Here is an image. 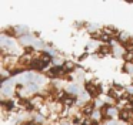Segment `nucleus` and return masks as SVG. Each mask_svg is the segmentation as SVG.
I'll list each match as a JSON object with an SVG mask.
<instances>
[{"label": "nucleus", "mask_w": 133, "mask_h": 125, "mask_svg": "<svg viewBox=\"0 0 133 125\" xmlns=\"http://www.w3.org/2000/svg\"><path fill=\"white\" fill-rule=\"evenodd\" d=\"M123 70H124V73H127L129 75L133 77V64H129V62H126V64L123 65Z\"/></svg>", "instance_id": "nucleus-13"}, {"label": "nucleus", "mask_w": 133, "mask_h": 125, "mask_svg": "<svg viewBox=\"0 0 133 125\" xmlns=\"http://www.w3.org/2000/svg\"><path fill=\"white\" fill-rule=\"evenodd\" d=\"M112 53H113V47L110 44H102V45H99V48H97V57L99 58L106 57Z\"/></svg>", "instance_id": "nucleus-3"}, {"label": "nucleus", "mask_w": 133, "mask_h": 125, "mask_svg": "<svg viewBox=\"0 0 133 125\" xmlns=\"http://www.w3.org/2000/svg\"><path fill=\"white\" fill-rule=\"evenodd\" d=\"M84 90H86V92L89 94L92 98H97L99 95L102 94V85L99 84V81H86L84 82Z\"/></svg>", "instance_id": "nucleus-1"}, {"label": "nucleus", "mask_w": 133, "mask_h": 125, "mask_svg": "<svg viewBox=\"0 0 133 125\" xmlns=\"http://www.w3.org/2000/svg\"><path fill=\"white\" fill-rule=\"evenodd\" d=\"M66 92L70 94V95L79 97L80 95V87H79L77 82H70L69 85H66Z\"/></svg>", "instance_id": "nucleus-8"}, {"label": "nucleus", "mask_w": 133, "mask_h": 125, "mask_svg": "<svg viewBox=\"0 0 133 125\" xmlns=\"http://www.w3.org/2000/svg\"><path fill=\"white\" fill-rule=\"evenodd\" d=\"M26 90L29 91L30 94H35V92H37V91L40 90V85L36 84V82H29V84L26 85ZM35 95H36V94H35Z\"/></svg>", "instance_id": "nucleus-12"}, {"label": "nucleus", "mask_w": 133, "mask_h": 125, "mask_svg": "<svg viewBox=\"0 0 133 125\" xmlns=\"http://www.w3.org/2000/svg\"><path fill=\"white\" fill-rule=\"evenodd\" d=\"M66 75V71L63 67H52L46 71V77L47 78H60V77Z\"/></svg>", "instance_id": "nucleus-2"}, {"label": "nucleus", "mask_w": 133, "mask_h": 125, "mask_svg": "<svg viewBox=\"0 0 133 125\" xmlns=\"http://www.w3.org/2000/svg\"><path fill=\"white\" fill-rule=\"evenodd\" d=\"M20 43L22 44H24V47H27V45H33V41H35V37H32L30 34H26V36H20Z\"/></svg>", "instance_id": "nucleus-10"}, {"label": "nucleus", "mask_w": 133, "mask_h": 125, "mask_svg": "<svg viewBox=\"0 0 133 125\" xmlns=\"http://www.w3.org/2000/svg\"><path fill=\"white\" fill-rule=\"evenodd\" d=\"M30 102L35 107V110H40L42 107H44V95H39L36 94L33 98H30Z\"/></svg>", "instance_id": "nucleus-5"}, {"label": "nucleus", "mask_w": 133, "mask_h": 125, "mask_svg": "<svg viewBox=\"0 0 133 125\" xmlns=\"http://www.w3.org/2000/svg\"><path fill=\"white\" fill-rule=\"evenodd\" d=\"M2 107H3L4 111H7V112H12V111H15L17 107V102L13 101L12 98L10 99H2Z\"/></svg>", "instance_id": "nucleus-4"}, {"label": "nucleus", "mask_w": 133, "mask_h": 125, "mask_svg": "<svg viewBox=\"0 0 133 125\" xmlns=\"http://www.w3.org/2000/svg\"><path fill=\"white\" fill-rule=\"evenodd\" d=\"M63 68H64V71H66V74H70V73H73V71L76 70V64H75L73 61H69V60H66V62H64Z\"/></svg>", "instance_id": "nucleus-11"}, {"label": "nucleus", "mask_w": 133, "mask_h": 125, "mask_svg": "<svg viewBox=\"0 0 133 125\" xmlns=\"http://www.w3.org/2000/svg\"><path fill=\"white\" fill-rule=\"evenodd\" d=\"M95 108H96L95 101H92V102H86V104H84L83 107L80 108V112L83 114V115H90V116H92V114L96 111Z\"/></svg>", "instance_id": "nucleus-7"}, {"label": "nucleus", "mask_w": 133, "mask_h": 125, "mask_svg": "<svg viewBox=\"0 0 133 125\" xmlns=\"http://www.w3.org/2000/svg\"><path fill=\"white\" fill-rule=\"evenodd\" d=\"M33 47H35L36 50H37V48H42V47H44V43L42 41L40 38H39V40H35V41H33Z\"/></svg>", "instance_id": "nucleus-14"}, {"label": "nucleus", "mask_w": 133, "mask_h": 125, "mask_svg": "<svg viewBox=\"0 0 133 125\" xmlns=\"http://www.w3.org/2000/svg\"><path fill=\"white\" fill-rule=\"evenodd\" d=\"M47 62H44L43 60H40V58H33V61H32V64H30V70H37V71H42V70H44V68L47 67Z\"/></svg>", "instance_id": "nucleus-6"}, {"label": "nucleus", "mask_w": 133, "mask_h": 125, "mask_svg": "<svg viewBox=\"0 0 133 125\" xmlns=\"http://www.w3.org/2000/svg\"><path fill=\"white\" fill-rule=\"evenodd\" d=\"M119 125H126V122H122L120 121V122H119Z\"/></svg>", "instance_id": "nucleus-16"}, {"label": "nucleus", "mask_w": 133, "mask_h": 125, "mask_svg": "<svg viewBox=\"0 0 133 125\" xmlns=\"http://www.w3.org/2000/svg\"><path fill=\"white\" fill-rule=\"evenodd\" d=\"M97 28V24H89V27H87V30L89 31H93L95 33V30Z\"/></svg>", "instance_id": "nucleus-15"}, {"label": "nucleus", "mask_w": 133, "mask_h": 125, "mask_svg": "<svg viewBox=\"0 0 133 125\" xmlns=\"http://www.w3.org/2000/svg\"><path fill=\"white\" fill-rule=\"evenodd\" d=\"M13 92H15V90H13L12 85H3L2 87V95H3V99H10L13 95Z\"/></svg>", "instance_id": "nucleus-9"}]
</instances>
